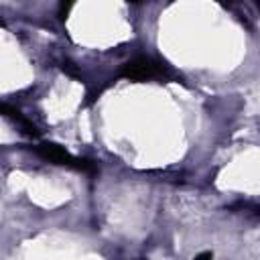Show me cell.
<instances>
[{"instance_id": "cell-1", "label": "cell", "mask_w": 260, "mask_h": 260, "mask_svg": "<svg viewBox=\"0 0 260 260\" xmlns=\"http://www.w3.org/2000/svg\"><path fill=\"white\" fill-rule=\"evenodd\" d=\"M120 75L130 81H146V79H171L173 71L162 61L148 55H140L124 63L120 69Z\"/></svg>"}, {"instance_id": "cell-2", "label": "cell", "mask_w": 260, "mask_h": 260, "mask_svg": "<svg viewBox=\"0 0 260 260\" xmlns=\"http://www.w3.org/2000/svg\"><path fill=\"white\" fill-rule=\"evenodd\" d=\"M35 152H37L39 156H43L45 160L53 162V165L71 167V169H79V171H87V169H91V165H87V160L75 158V156L69 154L65 148H61L59 144H53V142H43V144L35 146Z\"/></svg>"}, {"instance_id": "cell-3", "label": "cell", "mask_w": 260, "mask_h": 260, "mask_svg": "<svg viewBox=\"0 0 260 260\" xmlns=\"http://www.w3.org/2000/svg\"><path fill=\"white\" fill-rule=\"evenodd\" d=\"M73 4H75V0H59V18L61 20L67 18V14H69V10H71Z\"/></svg>"}, {"instance_id": "cell-4", "label": "cell", "mask_w": 260, "mask_h": 260, "mask_svg": "<svg viewBox=\"0 0 260 260\" xmlns=\"http://www.w3.org/2000/svg\"><path fill=\"white\" fill-rule=\"evenodd\" d=\"M63 71H67L71 77H79V73H77L75 65H73V63H69V61H65V63H63Z\"/></svg>"}, {"instance_id": "cell-5", "label": "cell", "mask_w": 260, "mask_h": 260, "mask_svg": "<svg viewBox=\"0 0 260 260\" xmlns=\"http://www.w3.org/2000/svg\"><path fill=\"white\" fill-rule=\"evenodd\" d=\"M213 256V252H201V254H197V258H211Z\"/></svg>"}, {"instance_id": "cell-6", "label": "cell", "mask_w": 260, "mask_h": 260, "mask_svg": "<svg viewBox=\"0 0 260 260\" xmlns=\"http://www.w3.org/2000/svg\"><path fill=\"white\" fill-rule=\"evenodd\" d=\"M128 2H134V4H136V2H140V0H128Z\"/></svg>"}]
</instances>
